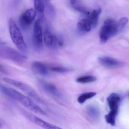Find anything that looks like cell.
Returning a JSON list of instances; mask_svg holds the SVG:
<instances>
[{
  "instance_id": "obj_9",
  "label": "cell",
  "mask_w": 129,
  "mask_h": 129,
  "mask_svg": "<svg viewBox=\"0 0 129 129\" xmlns=\"http://www.w3.org/2000/svg\"><path fill=\"white\" fill-rule=\"evenodd\" d=\"M44 41L47 47L50 49H55L62 46V40L51 33L49 27H46L44 33Z\"/></svg>"
},
{
  "instance_id": "obj_21",
  "label": "cell",
  "mask_w": 129,
  "mask_h": 129,
  "mask_svg": "<svg viewBox=\"0 0 129 129\" xmlns=\"http://www.w3.org/2000/svg\"><path fill=\"white\" fill-rule=\"evenodd\" d=\"M50 71L56 73L63 74V73H68L72 71L71 69L66 68L63 66H50Z\"/></svg>"
},
{
  "instance_id": "obj_16",
  "label": "cell",
  "mask_w": 129,
  "mask_h": 129,
  "mask_svg": "<svg viewBox=\"0 0 129 129\" xmlns=\"http://www.w3.org/2000/svg\"><path fill=\"white\" fill-rule=\"evenodd\" d=\"M117 109L111 110L109 113L105 116L106 120L108 123L112 126H114L115 124V119L117 114Z\"/></svg>"
},
{
  "instance_id": "obj_12",
  "label": "cell",
  "mask_w": 129,
  "mask_h": 129,
  "mask_svg": "<svg viewBox=\"0 0 129 129\" xmlns=\"http://www.w3.org/2000/svg\"><path fill=\"white\" fill-rule=\"evenodd\" d=\"M99 60L100 63L102 65L107 68H117L122 64L120 62L110 57H100L99 58Z\"/></svg>"
},
{
  "instance_id": "obj_1",
  "label": "cell",
  "mask_w": 129,
  "mask_h": 129,
  "mask_svg": "<svg viewBox=\"0 0 129 129\" xmlns=\"http://www.w3.org/2000/svg\"><path fill=\"white\" fill-rule=\"evenodd\" d=\"M1 91L8 97L19 102L24 106L36 114L47 115V113L41 107L38 105L30 98L19 91L1 84Z\"/></svg>"
},
{
  "instance_id": "obj_10",
  "label": "cell",
  "mask_w": 129,
  "mask_h": 129,
  "mask_svg": "<svg viewBox=\"0 0 129 129\" xmlns=\"http://www.w3.org/2000/svg\"><path fill=\"white\" fill-rule=\"evenodd\" d=\"M36 15V11L33 9L27 10L21 15L19 18V24L23 30H27L29 29Z\"/></svg>"
},
{
  "instance_id": "obj_17",
  "label": "cell",
  "mask_w": 129,
  "mask_h": 129,
  "mask_svg": "<svg viewBox=\"0 0 129 129\" xmlns=\"http://www.w3.org/2000/svg\"><path fill=\"white\" fill-rule=\"evenodd\" d=\"M87 114L91 118L96 119L99 117V112L98 109L93 106H89L87 108Z\"/></svg>"
},
{
  "instance_id": "obj_23",
  "label": "cell",
  "mask_w": 129,
  "mask_h": 129,
  "mask_svg": "<svg viewBox=\"0 0 129 129\" xmlns=\"http://www.w3.org/2000/svg\"><path fill=\"white\" fill-rule=\"evenodd\" d=\"M128 19L127 17H124L121 18L118 22V26L119 31H121L128 22Z\"/></svg>"
},
{
  "instance_id": "obj_26",
  "label": "cell",
  "mask_w": 129,
  "mask_h": 129,
  "mask_svg": "<svg viewBox=\"0 0 129 129\" xmlns=\"http://www.w3.org/2000/svg\"><path fill=\"white\" fill-rule=\"evenodd\" d=\"M45 1H50V0H45Z\"/></svg>"
},
{
  "instance_id": "obj_5",
  "label": "cell",
  "mask_w": 129,
  "mask_h": 129,
  "mask_svg": "<svg viewBox=\"0 0 129 129\" xmlns=\"http://www.w3.org/2000/svg\"><path fill=\"white\" fill-rule=\"evenodd\" d=\"M3 80L6 83L21 90L38 103L46 105L45 102L36 91L29 85L19 81L8 78H4Z\"/></svg>"
},
{
  "instance_id": "obj_24",
  "label": "cell",
  "mask_w": 129,
  "mask_h": 129,
  "mask_svg": "<svg viewBox=\"0 0 129 129\" xmlns=\"http://www.w3.org/2000/svg\"><path fill=\"white\" fill-rule=\"evenodd\" d=\"M0 69H1V72H3V73H7V71L6 69V68L2 65L1 64V66H0Z\"/></svg>"
},
{
  "instance_id": "obj_13",
  "label": "cell",
  "mask_w": 129,
  "mask_h": 129,
  "mask_svg": "<svg viewBox=\"0 0 129 129\" xmlns=\"http://www.w3.org/2000/svg\"><path fill=\"white\" fill-rule=\"evenodd\" d=\"M92 28L91 22L88 18L82 19L77 24L78 31L81 34L88 33Z\"/></svg>"
},
{
  "instance_id": "obj_8",
  "label": "cell",
  "mask_w": 129,
  "mask_h": 129,
  "mask_svg": "<svg viewBox=\"0 0 129 129\" xmlns=\"http://www.w3.org/2000/svg\"><path fill=\"white\" fill-rule=\"evenodd\" d=\"M20 111L22 114L30 121L44 129H59L61 128L56 125L44 120L40 118L29 112L27 111L25 109H21Z\"/></svg>"
},
{
  "instance_id": "obj_20",
  "label": "cell",
  "mask_w": 129,
  "mask_h": 129,
  "mask_svg": "<svg viewBox=\"0 0 129 129\" xmlns=\"http://www.w3.org/2000/svg\"><path fill=\"white\" fill-rule=\"evenodd\" d=\"M95 80L96 78L94 76L87 75L78 78L76 80V81L79 83L85 84L91 83Z\"/></svg>"
},
{
  "instance_id": "obj_25",
  "label": "cell",
  "mask_w": 129,
  "mask_h": 129,
  "mask_svg": "<svg viewBox=\"0 0 129 129\" xmlns=\"http://www.w3.org/2000/svg\"><path fill=\"white\" fill-rule=\"evenodd\" d=\"M69 1L72 6H73L77 1H78V0H69Z\"/></svg>"
},
{
  "instance_id": "obj_7",
  "label": "cell",
  "mask_w": 129,
  "mask_h": 129,
  "mask_svg": "<svg viewBox=\"0 0 129 129\" xmlns=\"http://www.w3.org/2000/svg\"><path fill=\"white\" fill-rule=\"evenodd\" d=\"M38 83L41 89L49 95L56 99H63L62 93L53 84L43 80H39Z\"/></svg>"
},
{
  "instance_id": "obj_14",
  "label": "cell",
  "mask_w": 129,
  "mask_h": 129,
  "mask_svg": "<svg viewBox=\"0 0 129 129\" xmlns=\"http://www.w3.org/2000/svg\"><path fill=\"white\" fill-rule=\"evenodd\" d=\"M120 100V97L118 94L112 93L107 98V102L111 110H118V105Z\"/></svg>"
},
{
  "instance_id": "obj_11",
  "label": "cell",
  "mask_w": 129,
  "mask_h": 129,
  "mask_svg": "<svg viewBox=\"0 0 129 129\" xmlns=\"http://www.w3.org/2000/svg\"><path fill=\"white\" fill-rule=\"evenodd\" d=\"M31 67L37 74L41 76L46 77L49 75L50 66L44 62L35 61L32 63Z\"/></svg>"
},
{
  "instance_id": "obj_22",
  "label": "cell",
  "mask_w": 129,
  "mask_h": 129,
  "mask_svg": "<svg viewBox=\"0 0 129 129\" xmlns=\"http://www.w3.org/2000/svg\"><path fill=\"white\" fill-rule=\"evenodd\" d=\"M45 10H46L47 13L50 17L53 18L55 15V7L52 4L49 2V1H45Z\"/></svg>"
},
{
  "instance_id": "obj_3",
  "label": "cell",
  "mask_w": 129,
  "mask_h": 129,
  "mask_svg": "<svg viewBox=\"0 0 129 129\" xmlns=\"http://www.w3.org/2000/svg\"><path fill=\"white\" fill-rule=\"evenodd\" d=\"M0 57L18 64H23L28 60L26 55L8 46L2 44L0 47Z\"/></svg>"
},
{
  "instance_id": "obj_15",
  "label": "cell",
  "mask_w": 129,
  "mask_h": 129,
  "mask_svg": "<svg viewBox=\"0 0 129 129\" xmlns=\"http://www.w3.org/2000/svg\"><path fill=\"white\" fill-rule=\"evenodd\" d=\"M102 12L101 9L93 10L92 12L89 13L87 18L91 22L92 28H95L96 27L98 24L99 16Z\"/></svg>"
},
{
  "instance_id": "obj_2",
  "label": "cell",
  "mask_w": 129,
  "mask_h": 129,
  "mask_svg": "<svg viewBox=\"0 0 129 129\" xmlns=\"http://www.w3.org/2000/svg\"><path fill=\"white\" fill-rule=\"evenodd\" d=\"M9 26L10 37L13 42L20 52L26 55L28 52L27 45L21 30L12 19H9Z\"/></svg>"
},
{
  "instance_id": "obj_18",
  "label": "cell",
  "mask_w": 129,
  "mask_h": 129,
  "mask_svg": "<svg viewBox=\"0 0 129 129\" xmlns=\"http://www.w3.org/2000/svg\"><path fill=\"white\" fill-rule=\"evenodd\" d=\"M96 95V93L95 92H89L84 93L80 95L77 99V101L80 104L84 103L87 100L91 99Z\"/></svg>"
},
{
  "instance_id": "obj_19",
  "label": "cell",
  "mask_w": 129,
  "mask_h": 129,
  "mask_svg": "<svg viewBox=\"0 0 129 129\" xmlns=\"http://www.w3.org/2000/svg\"><path fill=\"white\" fill-rule=\"evenodd\" d=\"M35 10L41 14H43L45 10V0H34Z\"/></svg>"
},
{
  "instance_id": "obj_4",
  "label": "cell",
  "mask_w": 129,
  "mask_h": 129,
  "mask_svg": "<svg viewBox=\"0 0 129 129\" xmlns=\"http://www.w3.org/2000/svg\"><path fill=\"white\" fill-rule=\"evenodd\" d=\"M120 32L118 22L114 19H107L104 22L100 33V40L101 43H106L110 38L114 37Z\"/></svg>"
},
{
  "instance_id": "obj_6",
  "label": "cell",
  "mask_w": 129,
  "mask_h": 129,
  "mask_svg": "<svg viewBox=\"0 0 129 129\" xmlns=\"http://www.w3.org/2000/svg\"><path fill=\"white\" fill-rule=\"evenodd\" d=\"M40 19L35 22L33 28L32 44L35 51L40 52L42 50L43 46V35Z\"/></svg>"
}]
</instances>
